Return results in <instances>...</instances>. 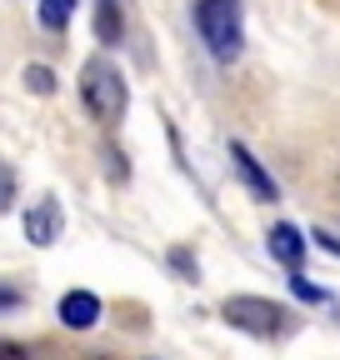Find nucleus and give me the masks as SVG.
Wrapping results in <instances>:
<instances>
[{
    "label": "nucleus",
    "mask_w": 340,
    "mask_h": 360,
    "mask_svg": "<svg viewBox=\"0 0 340 360\" xmlns=\"http://www.w3.org/2000/svg\"><path fill=\"white\" fill-rule=\"evenodd\" d=\"M80 101L85 110H91L100 125H115L125 115V105H131V85H125L120 65L105 60V56H91L80 65Z\"/></svg>",
    "instance_id": "obj_1"
},
{
    "label": "nucleus",
    "mask_w": 340,
    "mask_h": 360,
    "mask_svg": "<svg viewBox=\"0 0 340 360\" xmlns=\"http://www.w3.org/2000/svg\"><path fill=\"white\" fill-rule=\"evenodd\" d=\"M195 25L200 40L216 60H235L245 45V11L240 0H195Z\"/></svg>",
    "instance_id": "obj_2"
},
{
    "label": "nucleus",
    "mask_w": 340,
    "mask_h": 360,
    "mask_svg": "<svg viewBox=\"0 0 340 360\" xmlns=\"http://www.w3.org/2000/svg\"><path fill=\"white\" fill-rule=\"evenodd\" d=\"M221 315L235 326V330H250V335H261V340H275L290 330V310L266 300V295H230L221 305Z\"/></svg>",
    "instance_id": "obj_3"
},
{
    "label": "nucleus",
    "mask_w": 340,
    "mask_h": 360,
    "mask_svg": "<svg viewBox=\"0 0 340 360\" xmlns=\"http://www.w3.org/2000/svg\"><path fill=\"white\" fill-rule=\"evenodd\" d=\"M266 245H270V255L290 270V276H301V265H306V250H310V245H306V236L295 231V225H285V220H280V225H270Z\"/></svg>",
    "instance_id": "obj_4"
},
{
    "label": "nucleus",
    "mask_w": 340,
    "mask_h": 360,
    "mask_svg": "<svg viewBox=\"0 0 340 360\" xmlns=\"http://www.w3.org/2000/svg\"><path fill=\"white\" fill-rule=\"evenodd\" d=\"M230 165H235V175L245 180V191L255 195V200H275V180L266 175V165L261 160H255L240 141H230Z\"/></svg>",
    "instance_id": "obj_5"
},
{
    "label": "nucleus",
    "mask_w": 340,
    "mask_h": 360,
    "mask_svg": "<svg viewBox=\"0 0 340 360\" xmlns=\"http://www.w3.org/2000/svg\"><path fill=\"white\" fill-rule=\"evenodd\" d=\"M25 236H30V245H55L60 240V205L46 195V200H35L30 210H25Z\"/></svg>",
    "instance_id": "obj_6"
},
{
    "label": "nucleus",
    "mask_w": 340,
    "mask_h": 360,
    "mask_svg": "<svg viewBox=\"0 0 340 360\" xmlns=\"http://www.w3.org/2000/svg\"><path fill=\"white\" fill-rule=\"evenodd\" d=\"M100 321V295L91 290H65L60 295V326L65 330H91Z\"/></svg>",
    "instance_id": "obj_7"
},
{
    "label": "nucleus",
    "mask_w": 340,
    "mask_h": 360,
    "mask_svg": "<svg viewBox=\"0 0 340 360\" xmlns=\"http://www.w3.org/2000/svg\"><path fill=\"white\" fill-rule=\"evenodd\" d=\"M120 35H125L120 0H96V40H100V45H120Z\"/></svg>",
    "instance_id": "obj_8"
},
{
    "label": "nucleus",
    "mask_w": 340,
    "mask_h": 360,
    "mask_svg": "<svg viewBox=\"0 0 340 360\" xmlns=\"http://www.w3.org/2000/svg\"><path fill=\"white\" fill-rule=\"evenodd\" d=\"M75 15V0H40V25L46 30H65Z\"/></svg>",
    "instance_id": "obj_9"
},
{
    "label": "nucleus",
    "mask_w": 340,
    "mask_h": 360,
    "mask_svg": "<svg viewBox=\"0 0 340 360\" xmlns=\"http://www.w3.org/2000/svg\"><path fill=\"white\" fill-rule=\"evenodd\" d=\"M25 90H30V96H51V90H55V75H51V65H25Z\"/></svg>",
    "instance_id": "obj_10"
},
{
    "label": "nucleus",
    "mask_w": 340,
    "mask_h": 360,
    "mask_svg": "<svg viewBox=\"0 0 340 360\" xmlns=\"http://www.w3.org/2000/svg\"><path fill=\"white\" fill-rule=\"evenodd\" d=\"M290 290H295V295H301V300H310V305H325V300H330V295H325L320 285H310L306 276H290Z\"/></svg>",
    "instance_id": "obj_11"
},
{
    "label": "nucleus",
    "mask_w": 340,
    "mask_h": 360,
    "mask_svg": "<svg viewBox=\"0 0 340 360\" xmlns=\"http://www.w3.org/2000/svg\"><path fill=\"white\" fill-rule=\"evenodd\" d=\"M11 200H15V170L0 160V210H11Z\"/></svg>",
    "instance_id": "obj_12"
},
{
    "label": "nucleus",
    "mask_w": 340,
    "mask_h": 360,
    "mask_svg": "<svg viewBox=\"0 0 340 360\" xmlns=\"http://www.w3.org/2000/svg\"><path fill=\"white\" fill-rule=\"evenodd\" d=\"M0 360H25V345H15V340H0Z\"/></svg>",
    "instance_id": "obj_13"
},
{
    "label": "nucleus",
    "mask_w": 340,
    "mask_h": 360,
    "mask_svg": "<svg viewBox=\"0 0 340 360\" xmlns=\"http://www.w3.org/2000/svg\"><path fill=\"white\" fill-rule=\"evenodd\" d=\"M315 245H320V250H330V255H340V240H335L330 231H315Z\"/></svg>",
    "instance_id": "obj_14"
}]
</instances>
